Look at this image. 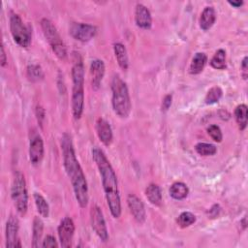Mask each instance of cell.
I'll return each instance as SVG.
<instances>
[{
	"mask_svg": "<svg viewBox=\"0 0 248 248\" xmlns=\"http://www.w3.org/2000/svg\"><path fill=\"white\" fill-rule=\"evenodd\" d=\"M34 202L37 211L42 217H48L49 215V205L46 199L39 193H34Z\"/></svg>",
	"mask_w": 248,
	"mask_h": 248,
	"instance_id": "cb8c5ba5",
	"label": "cell"
},
{
	"mask_svg": "<svg viewBox=\"0 0 248 248\" xmlns=\"http://www.w3.org/2000/svg\"><path fill=\"white\" fill-rule=\"evenodd\" d=\"M58 246V243H57V240L55 239L54 236L48 234L45 237V239L43 240V243H42V247H57Z\"/></svg>",
	"mask_w": 248,
	"mask_h": 248,
	"instance_id": "4dcf8cb0",
	"label": "cell"
},
{
	"mask_svg": "<svg viewBox=\"0 0 248 248\" xmlns=\"http://www.w3.org/2000/svg\"><path fill=\"white\" fill-rule=\"evenodd\" d=\"M18 219L11 215L6 224V247H21L18 238Z\"/></svg>",
	"mask_w": 248,
	"mask_h": 248,
	"instance_id": "8fae6325",
	"label": "cell"
},
{
	"mask_svg": "<svg viewBox=\"0 0 248 248\" xmlns=\"http://www.w3.org/2000/svg\"><path fill=\"white\" fill-rule=\"evenodd\" d=\"M91 85L94 90L99 89L105 75V63L103 60L95 59L90 64Z\"/></svg>",
	"mask_w": 248,
	"mask_h": 248,
	"instance_id": "2e32d148",
	"label": "cell"
},
{
	"mask_svg": "<svg viewBox=\"0 0 248 248\" xmlns=\"http://www.w3.org/2000/svg\"><path fill=\"white\" fill-rule=\"evenodd\" d=\"M92 158L101 175L103 189L110 214L113 218L117 219L121 215V201L115 171L103 150L99 147H93Z\"/></svg>",
	"mask_w": 248,
	"mask_h": 248,
	"instance_id": "7a4b0ae2",
	"label": "cell"
},
{
	"mask_svg": "<svg viewBox=\"0 0 248 248\" xmlns=\"http://www.w3.org/2000/svg\"><path fill=\"white\" fill-rule=\"evenodd\" d=\"M96 133L99 140L106 146H109L112 142V130L109 123L104 118H98L96 121Z\"/></svg>",
	"mask_w": 248,
	"mask_h": 248,
	"instance_id": "5bb4252c",
	"label": "cell"
},
{
	"mask_svg": "<svg viewBox=\"0 0 248 248\" xmlns=\"http://www.w3.org/2000/svg\"><path fill=\"white\" fill-rule=\"evenodd\" d=\"M127 203L134 219L138 223L142 224L145 221L146 213H145L144 204L141 202V200L139 197H137L135 194H130L127 198Z\"/></svg>",
	"mask_w": 248,
	"mask_h": 248,
	"instance_id": "7c38bea8",
	"label": "cell"
},
{
	"mask_svg": "<svg viewBox=\"0 0 248 248\" xmlns=\"http://www.w3.org/2000/svg\"><path fill=\"white\" fill-rule=\"evenodd\" d=\"M111 105L114 113L121 117L127 118L131 112V100L126 82L118 76H114L111 80Z\"/></svg>",
	"mask_w": 248,
	"mask_h": 248,
	"instance_id": "277c9868",
	"label": "cell"
},
{
	"mask_svg": "<svg viewBox=\"0 0 248 248\" xmlns=\"http://www.w3.org/2000/svg\"><path fill=\"white\" fill-rule=\"evenodd\" d=\"M228 3L234 8H239L243 5V1H228Z\"/></svg>",
	"mask_w": 248,
	"mask_h": 248,
	"instance_id": "d590c367",
	"label": "cell"
},
{
	"mask_svg": "<svg viewBox=\"0 0 248 248\" xmlns=\"http://www.w3.org/2000/svg\"><path fill=\"white\" fill-rule=\"evenodd\" d=\"M7 63V56H6V52L4 49V46H1V66L4 67Z\"/></svg>",
	"mask_w": 248,
	"mask_h": 248,
	"instance_id": "e575fe53",
	"label": "cell"
},
{
	"mask_svg": "<svg viewBox=\"0 0 248 248\" xmlns=\"http://www.w3.org/2000/svg\"><path fill=\"white\" fill-rule=\"evenodd\" d=\"M36 115H37V119H38L39 124L42 126L43 120L45 118V110L43 109L42 107H40V106L37 107V108H36Z\"/></svg>",
	"mask_w": 248,
	"mask_h": 248,
	"instance_id": "836d02e7",
	"label": "cell"
},
{
	"mask_svg": "<svg viewBox=\"0 0 248 248\" xmlns=\"http://www.w3.org/2000/svg\"><path fill=\"white\" fill-rule=\"evenodd\" d=\"M169 192H170V196L172 199L181 201V200H184L188 196L189 189L185 183L177 181V182H174L171 184Z\"/></svg>",
	"mask_w": 248,
	"mask_h": 248,
	"instance_id": "44dd1931",
	"label": "cell"
},
{
	"mask_svg": "<svg viewBox=\"0 0 248 248\" xmlns=\"http://www.w3.org/2000/svg\"><path fill=\"white\" fill-rule=\"evenodd\" d=\"M247 60L248 57L245 56L241 62V76L244 79H247L248 77V70H247Z\"/></svg>",
	"mask_w": 248,
	"mask_h": 248,
	"instance_id": "d6a6232c",
	"label": "cell"
},
{
	"mask_svg": "<svg viewBox=\"0 0 248 248\" xmlns=\"http://www.w3.org/2000/svg\"><path fill=\"white\" fill-rule=\"evenodd\" d=\"M97 33V28L91 24L74 22L70 27L71 36L82 43L89 42Z\"/></svg>",
	"mask_w": 248,
	"mask_h": 248,
	"instance_id": "9c48e42d",
	"label": "cell"
},
{
	"mask_svg": "<svg viewBox=\"0 0 248 248\" xmlns=\"http://www.w3.org/2000/svg\"><path fill=\"white\" fill-rule=\"evenodd\" d=\"M90 222L91 227L95 233L98 235V237L104 242L108 241V232L106 225V221L101 208L96 204L92 205L90 209Z\"/></svg>",
	"mask_w": 248,
	"mask_h": 248,
	"instance_id": "ba28073f",
	"label": "cell"
},
{
	"mask_svg": "<svg viewBox=\"0 0 248 248\" xmlns=\"http://www.w3.org/2000/svg\"><path fill=\"white\" fill-rule=\"evenodd\" d=\"M27 76L31 81H40L45 77L42 68L36 64H32L27 67Z\"/></svg>",
	"mask_w": 248,
	"mask_h": 248,
	"instance_id": "f1b7e54d",
	"label": "cell"
},
{
	"mask_svg": "<svg viewBox=\"0 0 248 248\" xmlns=\"http://www.w3.org/2000/svg\"><path fill=\"white\" fill-rule=\"evenodd\" d=\"M41 27L46 40L48 42L49 46H51L52 51L55 53V55L59 59L65 60L67 57L66 46L54 24L49 19L43 18L41 20Z\"/></svg>",
	"mask_w": 248,
	"mask_h": 248,
	"instance_id": "8992f818",
	"label": "cell"
},
{
	"mask_svg": "<svg viewBox=\"0 0 248 248\" xmlns=\"http://www.w3.org/2000/svg\"><path fill=\"white\" fill-rule=\"evenodd\" d=\"M234 118L238 125L239 130H245L247 126V106L245 104H240L235 108Z\"/></svg>",
	"mask_w": 248,
	"mask_h": 248,
	"instance_id": "603a6c76",
	"label": "cell"
},
{
	"mask_svg": "<svg viewBox=\"0 0 248 248\" xmlns=\"http://www.w3.org/2000/svg\"><path fill=\"white\" fill-rule=\"evenodd\" d=\"M145 196L149 202L155 206H159L162 203V191L161 188L155 184L150 183L145 189Z\"/></svg>",
	"mask_w": 248,
	"mask_h": 248,
	"instance_id": "ffe728a7",
	"label": "cell"
},
{
	"mask_svg": "<svg viewBox=\"0 0 248 248\" xmlns=\"http://www.w3.org/2000/svg\"><path fill=\"white\" fill-rule=\"evenodd\" d=\"M61 150L63 166L68 177L71 180L75 198L80 207H86L89 201L87 181L79 162L77 159L72 138L67 133L63 134L61 138Z\"/></svg>",
	"mask_w": 248,
	"mask_h": 248,
	"instance_id": "6da1fadb",
	"label": "cell"
},
{
	"mask_svg": "<svg viewBox=\"0 0 248 248\" xmlns=\"http://www.w3.org/2000/svg\"><path fill=\"white\" fill-rule=\"evenodd\" d=\"M113 51L119 67L123 70H127L129 67V60L125 46L121 43H115L113 45Z\"/></svg>",
	"mask_w": 248,
	"mask_h": 248,
	"instance_id": "d6986e66",
	"label": "cell"
},
{
	"mask_svg": "<svg viewBox=\"0 0 248 248\" xmlns=\"http://www.w3.org/2000/svg\"><path fill=\"white\" fill-rule=\"evenodd\" d=\"M135 21L138 27L141 29H150L152 25V16L150 11L142 4H137L135 10Z\"/></svg>",
	"mask_w": 248,
	"mask_h": 248,
	"instance_id": "9a60e30c",
	"label": "cell"
},
{
	"mask_svg": "<svg viewBox=\"0 0 248 248\" xmlns=\"http://www.w3.org/2000/svg\"><path fill=\"white\" fill-rule=\"evenodd\" d=\"M195 150L202 156H212L217 152L215 145L206 142H199L195 145Z\"/></svg>",
	"mask_w": 248,
	"mask_h": 248,
	"instance_id": "4316f807",
	"label": "cell"
},
{
	"mask_svg": "<svg viewBox=\"0 0 248 248\" xmlns=\"http://www.w3.org/2000/svg\"><path fill=\"white\" fill-rule=\"evenodd\" d=\"M44 232V222L38 216L34 217L32 226V247H39Z\"/></svg>",
	"mask_w": 248,
	"mask_h": 248,
	"instance_id": "7402d4cb",
	"label": "cell"
},
{
	"mask_svg": "<svg viewBox=\"0 0 248 248\" xmlns=\"http://www.w3.org/2000/svg\"><path fill=\"white\" fill-rule=\"evenodd\" d=\"M210 66L217 70H224L226 68V51L224 49L220 48L214 53L210 60Z\"/></svg>",
	"mask_w": 248,
	"mask_h": 248,
	"instance_id": "d4e9b609",
	"label": "cell"
},
{
	"mask_svg": "<svg viewBox=\"0 0 248 248\" xmlns=\"http://www.w3.org/2000/svg\"><path fill=\"white\" fill-rule=\"evenodd\" d=\"M207 62V56L203 52H197L190 64L189 73L191 75H199L202 72L205 64Z\"/></svg>",
	"mask_w": 248,
	"mask_h": 248,
	"instance_id": "ac0fdd59",
	"label": "cell"
},
{
	"mask_svg": "<svg viewBox=\"0 0 248 248\" xmlns=\"http://www.w3.org/2000/svg\"><path fill=\"white\" fill-rule=\"evenodd\" d=\"M222 95H223L222 89L219 86H213L207 91L204 98V102L206 105L215 104L221 99Z\"/></svg>",
	"mask_w": 248,
	"mask_h": 248,
	"instance_id": "484cf974",
	"label": "cell"
},
{
	"mask_svg": "<svg viewBox=\"0 0 248 248\" xmlns=\"http://www.w3.org/2000/svg\"><path fill=\"white\" fill-rule=\"evenodd\" d=\"M171 102H172V96L170 94H167L164 98H163V101H162V110L163 111H167L170 107L171 106Z\"/></svg>",
	"mask_w": 248,
	"mask_h": 248,
	"instance_id": "1f68e13d",
	"label": "cell"
},
{
	"mask_svg": "<svg viewBox=\"0 0 248 248\" xmlns=\"http://www.w3.org/2000/svg\"><path fill=\"white\" fill-rule=\"evenodd\" d=\"M73 90H72V112L75 119H79L84 108V67L78 56L72 68Z\"/></svg>",
	"mask_w": 248,
	"mask_h": 248,
	"instance_id": "3957f363",
	"label": "cell"
},
{
	"mask_svg": "<svg viewBox=\"0 0 248 248\" xmlns=\"http://www.w3.org/2000/svg\"><path fill=\"white\" fill-rule=\"evenodd\" d=\"M207 134L209 135V137L216 142H221L223 140V135H222V131L220 129L219 126L217 125H210L207 128Z\"/></svg>",
	"mask_w": 248,
	"mask_h": 248,
	"instance_id": "f546056e",
	"label": "cell"
},
{
	"mask_svg": "<svg viewBox=\"0 0 248 248\" xmlns=\"http://www.w3.org/2000/svg\"><path fill=\"white\" fill-rule=\"evenodd\" d=\"M11 197L17 212L21 216H24L28 208V194L24 175L20 171H16L14 175Z\"/></svg>",
	"mask_w": 248,
	"mask_h": 248,
	"instance_id": "5b68a950",
	"label": "cell"
},
{
	"mask_svg": "<svg viewBox=\"0 0 248 248\" xmlns=\"http://www.w3.org/2000/svg\"><path fill=\"white\" fill-rule=\"evenodd\" d=\"M195 222H196V216L189 211H184L180 213V215L176 219V223L180 228H187L193 225Z\"/></svg>",
	"mask_w": 248,
	"mask_h": 248,
	"instance_id": "83f0119b",
	"label": "cell"
},
{
	"mask_svg": "<svg viewBox=\"0 0 248 248\" xmlns=\"http://www.w3.org/2000/svg\"><path fill=\"white\" fill-rule=\"evenodd\" d=\"M216 20V12L213 7L207 6L203 9L200 17V27L203 31L209 30Z\"/></svg>",
	"mask_w": 248,
	"mask_h": 248,
	"instance_id": "e0dca14e",
	"label": "cell"
},
{
	"mask_svg": "<svg viewBox=\"0 0 248 248\" xmlns=\"http://www.w3.org/2000/svg\"><path fill=\"white\" fill-rule=\"evenodd\" d=\"M60 245L64 248L71 247L75 233V224L70 217H64L57 229Z\"/></svg>",
	"mask_w": 248,
	"mask_h": 248,
	"instance_id": "30bf717a",
	"label": "cell"
},
{
	"mask_svg": "<svg viewBox=\"0 0 248 248\" xmlns=\"http://www.w3.org/2000/svg\"><path fill=\"white\" fill-rule=\"evenodd\" d=\"M10 30L12 37L16 45L21 47H27L31 44V30L25 25L17 14H12L10 16Z\"/></svg>",
	"mask_w": 248,
	"mask_h": 248,
	"instance_id": "52a82bcc",
	"label": "cell"
},
{
	"mask_svg": "<svg viewBox=\"0 0 248 248\" xmlns=\"http://www.w3.org/2000/svg\"><path fill=\"white\" fill-rule=\"evenodd\" d=\"M44 140L40 135L31 138L29 143V159L33 165H39L44 158Z\"/></svg>",
	"mask_w": 248,
	"mask_h": 248,
	"instance_id": "4fadbf2b",
	"label": "cell"
}]
</instances>
